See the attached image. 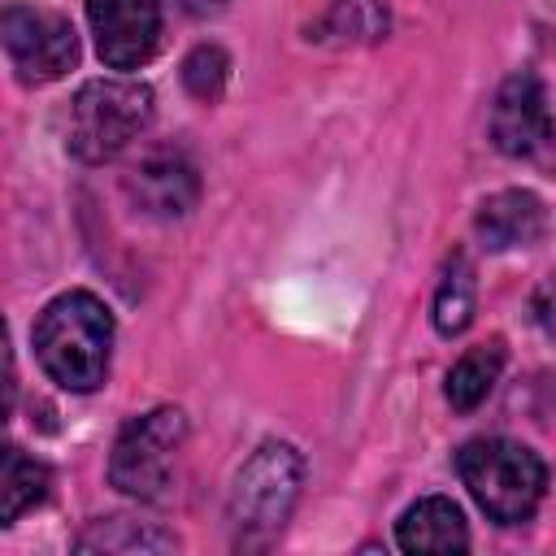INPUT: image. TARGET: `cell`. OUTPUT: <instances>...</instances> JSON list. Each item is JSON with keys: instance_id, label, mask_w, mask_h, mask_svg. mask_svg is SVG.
Listing matches in <instances>:
<instances>
[{"instance_id": "obj_12", "label": "cell", "mask_w": 556, "mask_h": 556, "mask_svg": "<svg viewBox=\"0 0 556 556\" xmlns=\"http://www.w3.org/2000/svg\"><path fill=\"white\" fill-rule=\"evenodd\" d=\"M500 369H504V343H500V339L469 348V352L447 369V387H443V391H447V404H452L456 413L478 408V404L491 395V387L500 382Z\"/></svg>"}, {"instance_id": "obj_9", "label": "cell", "mask_w": 556, "mask_h": 556, "mask_svg": "<svg viewBox=\"0 0 556 556\" xmlns=\"http://www.w3.org/2000/svg\"><path fill=\"white\" fill-rule=\"evenodd\" d=\"M126 191H130V200H135L143 213H152V217H182V213H191L195 200H200V174H195V165H191L182 152L161 148V152H148V156L130 169Z\"/></svg>"}, {"instance_id": "obj_5", "label": "cell", "mask_w": 556, "mask_h": 556, "mask_svg": "<svg viewBox=\"0 0 556 556\" xmlns=\"http://www.w3.org/2000/svg\"><path fill=\"white\" fill-rule=\"evenodd\" d=\"M187 439V417L178 408H152L130 417L109 456V482L135 500H161L174 478L178 447Z\"/></svg>"}, {"instance_id": "obj_10", "label": "cell", "mask_w": 556, "mask_h": 556, "mask_svg": "<svg viewBox=\"0 0 556 556\" xmlns=\"http://www.w3.org/2000/svg\"><path fill=\"white\" fill-rule=\"evenodd\" d=\"M395 543L404 552H430V556H443V552H465L469 547V530H465V517L452 500L443 495H426L417 500L400 521H395Z\"/></svg>"}, {"instance_id": "obj_17", "label": "cell", "mask_w": 556, "mask_h": 556, "mask_svg": "<svg viewBox=\"0 0 556 556\" xmlns=\"http://www.w3.org/2000/svg\"><path fill=\"white\" fill-rule=\"evenodd\" d=\"M208 4L217 9V4H226V0H191V9H208Z\"/></svg>"}, {"instance_id": "obj_13", "label": "cell", "mask_w": 556, "mask_h": 556, "mask_svg": "<svg viewBox=\"0 0 556 556\" xmlns=\"http://www.w3.org/2000/svg\"><path fill=\"white\" fill-rule=\"evenodd\" d=\"M48 465L26 456L22 447H4V469H0V521L13 526L26 508H35L48 495Z\"/></svg>"}, {"instance_id": "obj_8", "label": "cell", "mask_w": 556, "mask_h": 556, "mask_svg": "<svg viewBox=\"0 0 556 556\" xmlns=\"http://www.w3.org/2000/svg\"><path fill=\"white\" fill-rule=\"evenodd\" d=\"M491 139L504 156H534L552 139V109L547 91L534 74H513L504 78L495 109H491Z\"/></svg>"}, {"instance_id": "obj_6", "label": "cell", "mask_w": 556, "mask_h": 556, "mask_svg": "<svg viewBox=\"0 0 556 556\" xmlns=\"http://www.w3.org/2000/svg\"><path fill=\"white\" fill-rule=\"evenodd\" d=\"M0 35L22 83H52L78 61V35L61 13L13 4L0 17Z\"/></svg>"}, {"instance_id": "obj_3", "label": "cell", "mask_w": 556, "mask_h": 556, "mask_svg": "<svg viewBox=\"0 0 556 556\" xmlns=\"http://www.w3.org/2000/svg\"><path fill=\"white\" fill-rule=\"evenodd\" d=\"M456 469L469 495L478 500V508L500 526L526 521L539 508L547 486L543 460L513 439H469L456 452Z\"/></svg>"}, {"instance_id": "obj_14", "label": "cell", "mask_w": 556, "mask_h": 556, "mask_svg": "<svg viewBox=\"0 0 556 556\" xmlns=\"http://www.w3.org/2000/svg\"><path fill=\"white\" fill-rule=\"evenodd\" d=\"M473 265L465 252H452L443 274H439V287H434V330L439 334H460L469 321H473Z\"/></svg>"}, {"instance_id": "obj_15", "label": "cell", "mask_w": 556, "mask_h": 556, "mask_svg": "<svg viewBox=\"0 0 556 556\" xmlns=\"http://www.w3.org/2000/svg\"><path fill=\"white\" fill-rule=\"evenodd\" d=\"M74 547L78 552H169V547H178V539L135 526L126 517H109V521H96L87 534H78Z\"/></svg>"}, {"instance_id": "obj_1", "label": "cell", "mask_w": 556, "mask_h": 556, "mask_svg": "<svg viewBox=\"0 0 556 556\" xmlns=\"http://www.w3.org/2000/svg\"><path fill=\"white\" fill-rule=\"evenodd\" d=\"M35 356L65 391H96L109 374L113 313L91 291L56 295L35 321Z\"/></svg>"}, {"instance_id": "obj_16", "label": "cell", "mask_w": 556, "mask_h": 556, "mask_svg": "<svg viewBox=\"0 0 556 556\" xmlns=\"http://www.w3.org/2000/svg\"><path fill=\"white\" fill-rule=\"evenodd\" d=\"M226 78H230V56H226L222 48H213V43H200V48L182 61V87H187L195 100H204V104L222 96Z\"/></svg>"}, {"instance_id": "obj_11", "label": "cell", "mask_w": 556, "mask_h": 556, "mask_svg": "<svg viewBox=\"0 0 556 556\" xmlns=\"http://www.w3.org/2000/svg\"><path fill=\"white\" fill-rule=\"evenodd\" d=\"M539 230H543V204L530 191H495L478 208V235L495 252L534 243Z\"/></svg>"}, {"instance_id": "obj_2", "label": "cell", "mask_w": 556, "mask_h": 556, "mask_svg": "<svg viewBox=\"0 0 556 556\" xmlns=\"http://www.w3.org/2000/svg\"><path fill=\"white\" fill-rule=\"evenodd\" d=\"M152 122V87L130 78H91L74 91L65 113V148L78 161H113Z\"/></svg>"}, {"instance_id": "obj_7", "label": "cell", "mask_w": 556, "mask_h": 556, "mask_svg": "<svg viewBox=\"0 0 556 556\" xmlns=\"http://www.w3.org/2000/svg\"><path fill=\"white\" fill-rule=\"evenodd\" d=\"M96 52L109 70H135L156 52L161 0H87Z\"/></svg>"}, {"instance_id": "obj_4", "label": "cell", "mask_w": 556, "mask_h": 556, "mask_svg": "<svg viewBox=\"0 0 556 556\" xmlns=\"http://www.w3.org/2000/svg\"><path fill=\"white\" fill-rule=\"evenodd\" d=\"M300 452L291 443H261L230 486V526L239 539H269L295 508L300 495Z\"/></svg>"}]
</instances>
